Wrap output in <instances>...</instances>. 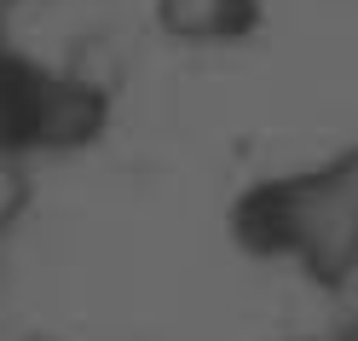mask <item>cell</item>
Segmentation results:
<instances>
[{
	"instance_id": "2",
	"label": "cell",
	"mask_w": 358,
	"mask_h": 341,
	"mask_svg": "<svg viewBox=\"0 0 358 341\" xmlns=\"http://www.w3.org/2000/svg\"><path fill=\"white\" fill-rule=\"evenodd\" d=\"M104 116L110 99L93 81L58 76L47 64L0 47V151L6 156L29 162L35 151H76L99 139Z\"/></svg>"
},
{
	"instance_id": "4",
	"label": "cell",
	"mask_w": 358,
	"mask_h": 341,
	"mask_svg": "<svg viewBox=\"0 0 358 341\" xmlns=\"http://www.w3.org/2000/svg\"><path fill=\"white\" fill-rule=\"evenodd\" d=\"M24 209H29V162L0 151V232H12Z\"/></svg>"
},
{
	"instance_id": "3",
	"label": "cell",
	"mask_w": 358,
	"mask_h": 341,
	"mask_svg": "<svg viewBox=\"0 0 358 341\" xmlns=\"http://www.w3.org/2000/svg\"><path fill=\"white\" fill-rule=\"evenodd\" d=\"M255 18V0H156V24L179 41H237Z\"/></svg>"
},
{
	"instance_id": "1",
	"label": "cell",
	"mask_w": 358,
	"mask_h": 341,
	"mask_svg": "<svg viewBox=\"0 0 358 341\" xmlns=\"http://www.w3.org/2000/svg\"><path fill=\"white\" fill-rule=\"evenodd\" d=\"M231 232L266 260L301 266L312 284H347L358 272V151L255 186L231 209Z\"/></svg>"
}]
</instances>
